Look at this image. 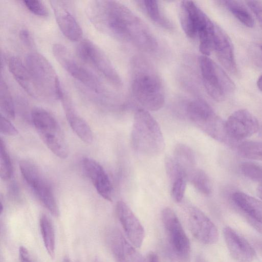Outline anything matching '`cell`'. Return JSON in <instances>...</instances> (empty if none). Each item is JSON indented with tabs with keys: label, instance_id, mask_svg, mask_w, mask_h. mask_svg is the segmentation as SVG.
Here are the masks:
<instances>
[{
	"label": "cell",
	"instance_id": "cell-8",
	"mask_svg": "<svg viewBox=\"0 0 262 262\" xmlns=\"http://www.w3.org/2000/svg\"><path fill=\"white\" fill-rule=\"evenodd\" d=\"M161 216L172 262H189L190 242L177 214L172 209L166 207L162 210Z\"/></svg>",
	"mask_w": 262,
	"mask_h": 262
},
{
	"label": "cell",
	"instance_id": "cell-23",
	"mask_svg": "<svg viewBox=\"0 0 262 262\" xmlns=\"http://www.w3.org/2000/svg\"><path fill=\"white\" fill-rule=\"evenodd\" d=\"M234 205L248 217L262 225V201L241 191L232 195Z\"/></svg>",
	"mask_w": 262,
	"mask_h": 262
},
{
	"label": "cell",
	"instance_id": "cell-6",
	"mask_svg": "<svg viewBox=\"0 0 262 262\" xmlns=\"http://www.w3.org/2000/svg\"><path fill=\"white\" fill-rule=\"evenodd\" d=\"M26 65L46 99H60L63 93L58 75L49 61L38 52H31Z\"/></svg>",
	"mask_w": 262,
	"mask_h": 262
},
{
	"label": "cell",
	"instance_id": "cell-44",
	"mask_svg": "<svg viewBox=\"0 0 262 262\" xmlns=\"http://www.w3.org/2000/svg\"><path fill=\"white\" fill-rule=\"evenodd\" d=\"M260 50H261V56H262V45H261L260 46Z\"/></svg>",
	"mask_w": 262,
	"mask_h": 262
},
{
	"label": "cell",
	"instance_id": "cell-28",
	"mask_svg": "<svg viewBox=\"0 0 262 262\" xmlns=\"http://www.w3.org/2000/svg\"><path fill=\"white\" fill-rule=\"evenodd\" d=\"M0 107L5 117L14 119L15 116L14 104L9 88L1 76L0 82Z\"/></svg>",
	"mask_w": 262,
	"mask_h": 262
},
{
	"label": "cell",
	"instance_id": "cell-36",
	"mask_svg": "<svg viewBox=\"0 0 262 262\" xmlns=\"http://www.w3.org/2000/svg\"><path fill=\"white\" fill-rule=\"evenodd\" d=\"M246 3L248 6L262 24V2L257 1H247Z\"/></svg>",
	"mask_w": 262,
	"mask_h": 262
},
{
	"label": "cell",
	"instance_id": "cell-4",
	"mask_svg": "<svg viewBox=\"0 0 262 262\" xmlns=\"http://www.w3.org/2000/svg\"><path fill=\"white\" fill-rule=\"evenodd\" d=\"M31 116L36 130L48 148L59 158H67L68 145L55 118L47 110L38 107L32 110Z\"/></svg>",
	"mask_w": 262,
	"mask_h": 262
},
{
	"label": "cell",
	"instance_id": "cell-10",
	"mask_svg": "<svg viewBox=\"0 0 262 262\" xmlns=\"http://www.w3.org/2000/svg\"><path fill=\"white\" fill-rule=\"evenodd\" d=\"M79 57L97 70L117 87L122 85L121 79L113 64L103 51L90 40L84 39L77 47Z\"/></svg>",
	"mask_w": 262,
	"mask_h": 262
},
{
	"label": "cell",
	"instance_id": "cell-20",
	"mask_svg": "<svg viewBox=\"0 0 262 262\" xmlns=\"http://www.w3.org/2000/svg\"><path fill=\"white\" fill-rule=\"evenodd\" d=\"M68 122L73 132L83 142L90 144L93 134L88 123L77 113L66 94L63 92L60 99Z\"/></svg>",
	"mask_w": 262,
	"mask_h": 262
},
{
	"label": "cell",
	"instance_id": "cell-16",
	"mask_svg": "<svg viewBox=\"0 0 262 262\" xmlns=\"http://www.w3.org/2000/svg\"><path fill=\"white\" fill-rule=\"evenodd\" d=\"M57 25L64 36L72 41L79 40L82 30L73 14L62 1H50Z\"/></svg>",
	"mask_w": 262,
	"mask_h": 262
},
{
	"label": "cell",
	"instance_id": "cell-40",
	"mask_svg": "<svg viewBox=\"0 0 262 262\" xmlns=\"http://www.w3.org/2000/svg\"><path fill=\"white\" fill-rule=\"evenodd\" d=\"M196 262H206V261L202 257L199 256L196 259Z\"/></svg>",
	"mask_w": 262,
	"mask_h": 262
},
{
	"label": "cell",
	"instance_id": "cell-29",
	"mask_svg": "<svg viewBox=\"0 0 262 262\" xmlns=\"http://www.w3.org/2000/svg\"><path fill=\"white\" fill-rule=\"evenodd\" d=\"M195 188L203 195L211 194L212 185L208 174L203 170L196 168L188 179Z\"/></svg>",
	"mask_w": 262,
	"mask_h": 262
},
{
	"label": "cell",
	"instance_id": "cell-7",
	"mask_svg": "<svg viewBox=\"0 0 262 262\" xmlns=\"http://www.w3.org/2000/svg\"><path fill=\"white\" fill-rule=\"evenodd\" d=\"M203 83L208 95L214 100L221 102L235 90V85L224 71L208 56L199 58Z\"/></svg>",
	"mask_w": 262,
	"mask_h": 262
},
{
	"label": "cell",
	"instance_id": "cell-21",
	"mask_svg": "<svg viewBox=\"0 0 262 262\" xmlns=\"http://www.w3.org/2000/svg\"><path fill=\"white\" fill-rule=\"evenodd\" d=\"M214 51L219 61L226 70L232 73H237V69L232 42L224 31L217 25Z\"/></svg>",
	"mask_w": 262,
	"mask_h": 262
},
{
	"label": "cell",
	"instance_id": "cell-1",
	"mask_svg": "<svg viewBox=\"0 0 262 262\" xmlns=\"http://www.w3.org/2000/svg\"><path fill=\"white\" fill-rule=\"evenodd\" d=\"M96 27L147 52L155 51L157 40L146 24L129 9L114 1H95L88 7Z\"/></svg>",
	"mask_w": 262,
	"mask_h": 262
},
{
	"label": "cell",
	"instance_id": "cell-35",
	"mask_svg": "<svg viewBox=\"0 0 262 262\" xmlns=\"http://www.w3.org/2000/svg\"><path fill=\"white\" fill-rule=\"evenodd\" d=\"M20 40L26 47L29 48L35 47V42L31 33L27 29H21L19 32Z\"/></svg>",
	"mask_w": 262,
	"mask_h": 262
},
{
	"label": "cell",
	"instance_id": "cell-31",
	"mask_svg": "<svg viewBox=\"0 0 262 262\" xmlns=\"http://www.w3.org/2000/svg\"><path fill=\"white\" fill-rule=\"evenodd\" d=\"M13 168L11 160L7 152L4 142L0 141V176L2 179L7 180L12 174Z\"/></svg>",
	"mask_w": 262,
	"mask_h": 262
},
{
	"label": "cell",
	"instance_id": "cell-42",
	"mask_svg": "<svg viewBox=\"0 0 262 262\" xmlns=\"http://www.w3.org/2000/svg\"><path fill=\"white\" fill-rule=\"evenodd\" d=\"M94 262H100V261L99 260V259L98 258H95Z\"/></svg>",
	"mask_w": 262,
	"mask_h": 262
},
{
	"label": "cell",
	"instance_id": "cell-12",
	"mask_svg": "<svg viewBox=\"0 0 262 262\" xmlns=\"http://www.w3.org/2000/svg\"><path fill=\"white\" fill-rule=\"evenodd\" d=\"M225 127L230 139L241 140L255 134L259 129V123L249 111L241 109L229 116L225 121Z\"/></svg>",
	"mask_w": 262,
	"mask_h": 262
},
{
	"label": "cell",
	"instance_id": "cell-14",
	"mask_svg": "<svg viewBox=\"0 0 262 262\" xmlns=\"http://www.w3.org/2000/svg\"><path fill=\"white\" fill-rule=\"evenodd\" d=\"M105 238L116 262H144L135 247L126 239L117 228L108 229Z\"/></svg>",
	"mask_w": 262,
	"mask_h": 262
},
{
	"label": "cell",
	"instance_id": "cell-39",
	"mask_svg": "<svg viewBox=\"0 0 262 262\" xmlns=\"http://www.w3.org/2000/svg\"><path fill=\"white\" fill-rule=\"evenodd\" d=\"M257 85L259 90L262 92V74L259 77L257 81Z\"/></svg>",
	"mask_w": 262,
	"mask_h": 262
},
{
	"label": "cell",
	"instance_id": "cell-38",
	"mask_svg": "<svg viewBox=\"0 0 262 262\" xmlns=\"http://www.w3.org/2000/svg\"><path fill=\"white\" fill-rule=\"evenodd\" d=\"M144 262H160L158 255L154 252H150L146 256Z\"/></svg>",
	"mask_w": 262,
	"mask_h": 262
},
{
	"label": "cell",
	"instance_id": "cell-11",
	"mask_svg": "<svg viewBox=\"0 0 262 262\" xmlns=\"http://www.w3.org/2000/svg\"><path fill=\"white\" fill-rule=\"evenodd\" d=\"M179 19L186 35L198 39L213 23L193 2L183 1L179 6Z\"/></svg>",
	"mask_w": 262,
	"mask_h": 262
},
{
	"label": "cell",
	"instance_id": "cell-18",
	"mask_svg": "<svg viewBox=\"0 0 262 262\" xmlns=\"http://www.w3.org/2000/svg\"><path fill=\"white\" fill-rule=\"evenodd\" d=\"M8 64L15 80L29 95L36 99L46 98L29 70L19 58L10 57Z\"/></svg>",
	"mask_w": 262,
	"mask_h": 262
},
{
	"label": "cell",
	"instance_id": "cell-13",
	"mask_svg": "<svg viewBox=\"0 0 262 262\" xmlns=\"http://www.w3.org/2000/svg\"><path fill=\"white\" fill-rule=\"evenodd\" d=\"M188 223L191 234L200 242L211 245L218 241L219 232L215 225L198 208H189Z\"/></svg>",
	"mask_w": 262,
	"mask_h": 262
},
{
	"label": "cell",
	"instance_id": "cell-30",
	"mask_svg": "<svg viewBox=\"0 0 262 262\" xmlns=\"http://www.w3.org/2000/svg\"><path fill=\"white\" fill-rule=\"evenodd\" d=\"M238 150L245 158L262 161V142H243L238 145Z\"/></svg>",
	"mask_w": 262,
	"mask_h": 262
},
{
	"label": "cell",
	"instance_id": "cell-26",
	"mask_svg": "<svg viewBox=\"0 0 262 262\" xmlns=\"http://www.w3.org/2000/svg\"><path fill=\"white\" fill-rule=\"evenodd\" d=\"M146 15L155 23L166 29H170L171 25L161 10L158 2L154 0L137 1Z\"/></svg>",
	"mask_w": 262,
	"mask_h": 262
},
{
	"label": "cell",
	"instance_id": "cell-33",
	"mask_svg": "<svg viewBox=\"0 0 262 262\" xmlns=\"http://www.w3.org/2000/svg\"><path fill=\"white\" fill-rule=\"evenodd\" d=\"M26 7L36 15L45 17L48 15V11L44 4L38 0H24L23 1Z\"/></svg>",
	"mask_w": 262,
	"mask_h": 262
},
{
	"label": "cell",
	"instance_id": "cell-22",
	"mask_svg": "<svg viewBox=\"0 0 262 262\" xmlns=\"http://www.w3.org/2000/svg\"><path fill=\"white\" fill-rule=\"evenodd\" d=\"M28 185L51 214L58 217L59 210L52 187L42 174L33 180Z\"/></svg>",
	"mask_w": 262,
	"mask_h": 262
},
{
	"label": "cell",
	"instance_id": "cell-9",
	"mask_svg": "<svg viewBox=\"0 0 262 262\" xmlns=\"http://www.w3.org/2000/svg\"><path fill=\"white\" fill-rule=\"evenodd\" d=\"M52 52L59 64L74 79L97 94L104 92V86L100 79L83 66L63 45L53 46Z\"/></svg>",
	"mask_w": 262,
	"mask_h": 262
},
{
	"label": "cell",
	"instance_id": "cell-3",
	"mask_svg": "<svg viewBox=\"0 0 262 262\" xmlns=\"http://www.w3.org/2000/svg\"><path fill=\"white\" fill-rule=\"evenodd\" d=\"M130 143L134 150L148 157L158 156L164 149L165 142L161 128L145 109H139L135 113Z\"/></svg>",
	"mask_w": 262,
	"mask_h": 262
},
{
	"label": "cell",
	"instance_id": "cell-2",
	"mask_svg": "<svg viewBox=\"0 0 262 262\" xmlns=\"http://www.w3.org/2000/svg\"><path fill=\"white\" fill-rule=\"evenodd\" d=\"M131 68L132 89L136 99L147 111L160 110L165 102V91L157 71L140 56L133 59Z\"/></svg>",
	"mask_w": 262,
	"mask_h": 262
},
{
	"label": "cell",
	"instance_id": "cell-5",
	"mask_svg": "<svg viewBox=\"0 0 262 262\" xmlns=\"http://www.w3.org/2000/svg\"><path fill=\"white\" fill-rule=\"evenodd\" d=\"M186 114L195 126L210 137L220 142H229L230 139L226 132L225 122L216 116L203 100L196 99L189 101L186 107Z\"/></svg>",
	"mask_w": 262,
	"mask_h": 262
},
{
	"label": "cell",
	"instance_id": "cell-15",
	"mask_svg": "<svg viewBox=\"0 0 262 262\" xmlns=\"http://www.w3.org/2000/svg\"><path fill=\"white\" fill-rule=\"evenodd\" d=\"M116 211L130 243L136 248L140 247L144 241L145 232L138 219L129 206L121 201L117 202Z\"/></svg>",
	"mask_w": 262,
	"mask_h": 262
},
{
	"label": "cell",
	"instance_id": "cell-19",
	"mask_svg": "<svg viewBox=\"0 0 262 262\" xmlns=\"http://www.w3.org/2000/svg\"><path fill=\"white\" fill-rule=\"evenodd\" d=\"M226 244L231 256L241 262H251L255 257L254 249L242 236L230 227L223 229Z\"/></svg>",
	"mask_w": 262,
	"mask_h": 262
},
{
	"label": "cell",
	"instance_id": "cell-43",
	"mask_svg": "<svg viewBox=\"0 0 262 262\" xmlns=\"http://www.w3.org/2000/svg\"><path fill=\"white\" fill-rule=\"evenodd\" d=\"M259 183H260V185L259 186L262 187V179H261V181H260Z\"/></svg>",
	"mask_w": 262,
	"mask_h": 262
},
{
	"label": "cell",
	"instance_id": "cell-41",
	"mask_svg": "<svg viewBox=\"0 0 262 262\" xmlns=\"http://www.w3.org/2000/svg\"><path fill=\"white\" fill-rule=\"evenodd\" d=\"M62 262H70V260L68 257H65L63 260Z\"/></svg>",
	"mask_w": 262,
	"mask_h": 262
},
{
	"label": "cell",
	"instance_id": "cell-27",
	"mask_svg": "<svg viewBox=\"0 0 262 262\" xmlns=\"http://www.w3.org/2000/svg\"><path fill=\"white\" fill-rule=\"evenodd\" d=\"M231 13L242 24L249 28H252L254 25L252 15L246 6L238 1H220Z\"/></svg>",
	"mask_w": 262,
	"mask_h": 262
},
{
	"label": "cell",
	"instance_id": "cell-17",
	"mask_svg": "<svg viewBox=\"0 0 262 262\" xmlns=\"http://www.w3.org/2000/svg\"><path fill=\"white\" fill-rule=\"evenodd\" d=\"M82 164L84 173L92 182L97 192L104 199L111 201L112 185L103 167L90 158H84Z\"/></svg>",
	"mask_w": 262,
	"mask_h": 262
},
{
	"label": "cell",
	"instance_id": "cell-34",
	"mask_svg": "<svg viewBox=\"0 0 262 262\" xmlns=\"http://www.w3.org/2000/svg\"><path fill=\"white\" fill-rule=\"evenodd\" d=\"M0 132L4 135L11 136H16L18 134L16 127L2 114H1L0 117Z\"/></svg>",
	"mask_w": 262,
	"mask_h": 262
},
{
	"label": "cell",
	"instance_id": "cell-37",
	"mask_svg": "<svg viewBox=\"0 0 262 262\" xmlns=\"http://www.w3.org/2000/svg\"><path fill=\"white\" fill-rule=\"evenodd\" d=\"M19 256L20 262H32L28 250L24 246L19 247Z\"/></svg>",
	"mask_w": 262,
	"mask_h": 262
},
{
	"label": "cell",
	"instance_id": "cell-25",
	"mask_svg": "<svg viewBox=\"0 0 262 262\" xmlns=\"http://www.w3.org/2000/svg\"><path fill=\"white\" fill-rule=\"evenodd\" d=\"M39 228L46 251L49 256L54 258L55 255V233L51 221L46 214H42L40 217Z\"/></svg>",
	"mask_w": 262,
	"mask_h": 262
},
{
	"label": "cell",
	"instance_id": "cell-24",
	"mask_svg": "<svg viewBox=\"0 0 262 262\" xmlns=\"http://www.w3.org/2000/svg\"><path fill=\"white\" fill-rule=\"evenodd\" d=\"M173 158L186 174L187 180L196 169L194 153L188 146L177 144L173 150Z\"/></svg>",
	"mask_w": 262,
	"mask_h": 262
},
{
	"label": "cell",
	"instance_id": "cell-32",
	"mask_svg": "<svg viewBox=\"0 0 262 262\" xmlns=\"http://www.w3.org/2000/svg\"><path fill=\"white\" fill-rule=\"evenodd\" d=\"M243 174L250 180L260 183L262 179V167L252 162H244L241 165Z\"/></svg>",
	"mask_w": 262,
	"mask_h": 262
}]
</instances>
